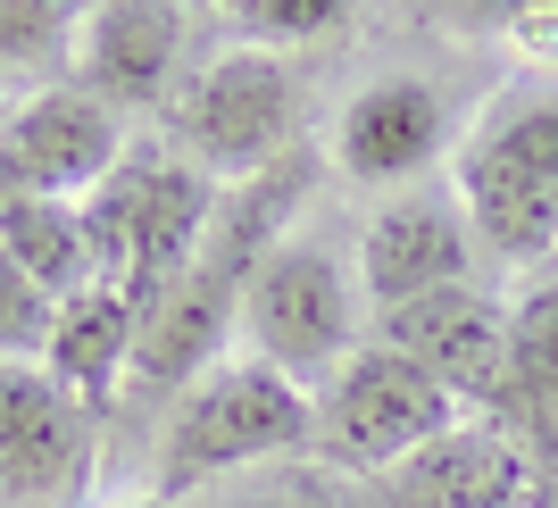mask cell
Here are the masks:
<instances>
[{"mask_svg": "<svg viewBox=\"0 0 558 508\" xmlns=\"http://www.w3.org/2000/svg\"><path fill=\"white\" fill-rule=\"evenodd\" d=\"M84 9L75 0H0V84L34 75V84H68Z\"/></svg>", "mask_w": 558, "mask_h": 508, "instance_id": "d6986e66", "label": "cell"}, {"mask_svg": "<svg viewBox=\"0 0 558 508\" xmlns=\"http://www.w3.org/2000/svg\"><path fill=\"white\" fill-rule=\"evenodd\" d=\"M375 492L384 508H534V459L500 416H459Z\"/></svg>", "mask_w": 558, "mask_h": 508, "instance_id": "5bb4252c", "label": "cell"}, {"mask_svg": "<svg viewBox=\"0 0 558 508\" xmlns=\"http://www.w3.org/2000/svg\"><path fill=\"white\" fill-rule=\"evenodd\" d=\"M117 508H167V500H159V492H142V500H117Z\"/></svg>", "mask_w": 558, "mask_h": 508, "instance_id": "603a6c76", "label": "cell"}, {"mask_svg": "<svg viewBox=\"0 0 558 508\" xmlns=\"http://www.w3.org/2000/svg\"><path fill=\"white\" fill-rule=\"evenodd\" d=\"M466 226L509 267H542L558 251V93H517L475 117L450 167Z\"/></svg>", "mask_w": 558, "mask_h": 508, "instance_id": "277c9868", "label": "cell"}, {"mask_svg": "<svg viewBox=\"0 0 558 508\" xmlns=\"http://www.w3.org/2000/svg\"><path fill=\"white\" fill-rule=\"evenodd\" d=\"M50 317H59V301L0 251V359H43L50 350Z\"/></svg>", "mask_w": 558, "mask_h": 508, "instance_id": "44dd1931", "label": "cell"}, {"mask_svg": "<svg viewBox=\"0 0 558 508\" xmlns=\"http://www.w3.org/2000/svg\"><path fill=\"white\" fill-rule=\"evenodd\" d=\"M359 25H367L359 0H233V9H217V34H226L233 50H267V59H283V50H326V43H342V34H359Z\"/></svg>", "mask_w": 558, "mask_h": 508, "instance_id": "e0dca14e", "label": "cell"}, {"mask_svg": "<svg viewBox=\"0 0 558 508\" xmlns=\"http://www.w3.org/2000/svg\"><path fill=\"white\" fill-rule=\"evenodd\" d=\"M375 342L417 359L466 416H484L492 400L509 392V301H492L475 283H450V292H425L409 309H384Z\"/></svg>", "mask_w": 558, "mask_h": 508, "instance_id": "8fae6325", "label": "cell"}, {"mask_svg": "<svg viewBox=\"0 0 558 508\" xmlns=\"http://www.w3.org/2000/svg\"><path fill=\"white\" fill-rule=\"evenodd\" d=\"M0 109H9V93H0Z\"/></svg>", "mask_w": 558, "mask_h": 508, "instance_id": "cb8c5ba5", "label": "cell"}, {"mask_svg": "<svg viewBox=\"0 0 558 508\" xmlns=\"http://www.w3.org/2000/svg\"><path fill=\"white\" fill-rule=\"evenodd\" d=\"M500 43L517 50V59H534V68H558V0H509L500 9Z\"/></svg>", "mask_w": 558, "mask_h": 508, "instance_id": "7402d4cb", "label": "cell"}, {"mask_svg": "<svg viewBox=\"0 0 558 508\" xmlns=\"http://www.w3.org/2000/svg\"><path fill=\"white\" fill-rule=\"evenodd\" d=\"M509 392L534 409L542 434H558V276L509 301Z\"/></svg>", "mask_w": 558, "mask_h": 508, "instance_id": "ac0fdd59", "label": "cell"}, {"mask_svg": "<svg viewBox=\"0 0 558 508\" xmlns=\"http://www.w3.org/2000/svg\"><path fill=\"white\" fill-rule=\"evenodd\" d=\"M167 125H175V150H184L201 176H226V184H251L267 167L292 159V68L267 59V50H217L175 84L167 100Z\"/></svg>", "mask_w": 558, "mask_h": 508, "instance_id": "52a82bcc", "label": "cell"}, {"mask_svg": "<svg viewBox=\"0 0 558 508\" xmlns=\"http://www.w3.org/2000/svg\"><path fill=\"white\" fill-rule=\"evenodd\" d=\"M0 251L17 258L50 301H75V292L100 283L84 201H0Z\"/></svg>", "mask_w": 558, "mask_h": 508, "instance_id": "2e32d148", "label": "cell"}, {"mask_svg": "<svg viewBox=\"0 0 558 508\" xmlns=\"http://www.w3.org/2000/svg\"><path fill=\"white\" fill-rule=\"evenodd\" d=\"M209 217H217V176H201L184 150L134 142V150L117 159V176L84 201L100 283H117V292L134 301V317L150 325L159 301L175 292V276L192 267Z\"/></svg>", "mask_w": 558, "mask_h": 508, "instance_id": "7a4b0ae2", "label": "cell"}, {"mask_svg": "<svg viewBox=\"0 0 558 508\" xmlns=\"http://www.w3.org/2000/svg\"><path fill=\"white\" fill-rule=\"evenodd\" d=\"M134 150L125 117L75 84H25L0 109V201H93Z\"/></svg>", "mask_w": 558, "mask_h": 508, "instance_id": "ba28073f", "label": "cell"}, {"mask_svg": "<svg viewBox=\"0 0 558 508\" xmlns=\"http://www.w3.org/2000/svg\"><path fill=\"white\" fill-rule=\"evenodd\" d=\"M134 350H142V317L134 301L117 292V283H93V292H75V301H59V317H50V350L43 367L68 384L84 409L109 416L117 384L134 375Z\"/></svg>", "mask_w": 558, "mask_h": 508, "instance_id": "9a60e30c", "label": "cell"}, {"mask_svg": "<svg viewBox=\"0 0 558 508\" xmlns=\"http://www.w3.org/2000/svg\"><path fill=\"white\" fill-rule=\"evenodd\" d=\"M301 208H308V159H283V167H267V176H251V184L217 192V217H209V233H201L192 267L175 276L159 317L142 325V350H134L142 384H159V392L175 384V392H184L192 375H209L217 359H226V334L242 325V292H251V276L267 267V251L301 226Z\"/></svg>", "mask_w": 558, "mask_h": 508, "instance_id": "6da1fadb", "label": "cell"}, {"mask_svg": "<svg viewBox=\"0 0 558 508\" xmlns=\"http://www.w3.org/2000/svg\"><path fill=\"white\" fill-rule=\"evenodd\" d=\"M308 442H317V459L359 475V484H384L392 467H409L425 442H442L459 425V400L417 367V359H400L392 342H359L342 367L317 384L308 400Z\"/></svg>", "mask_w": 558, "mask_h": 508, "instance_id": "5b68a950", "label": "cell"}, {"mask_svg": "<svg viewBox=\"0 0 558 508\" xmlns=\"http://www.w3.org/2000/svg\"><path fill=\"white\" fill-rule=\"evenodd\" d=\"M100 459V409L43 359H0V508H84Z\"/></svg>", "mask_w": 558, "mask_h": 508, "instance_id": "9c48e42d", "label": "cell"}, {"mask_svg": "<svg viewBox=\"0 0 558 508\" xmlns=\"http://www.w3.org/2000/svg\"><path fill=\"white\" fill-rule=\"evenodd\" d=\"M359 317H367V292H359V258H342L326 233H283L267 267L242 292V342L251 359H267L292 384H326L359 350Z\"/></svg>", "mask_w": 558, "mask_h": 508, "instance_id": "8992f818", "label": "cell"}, {"mask_svg": "<svg viewBox=\"0 0 558 508\" xmlns=\"http://www.w3.org/2000/svg\"><path fill=\"white\" fill-rule=\"evenodd\" d=\"M308 392L292 375H276L267 359H217L209 375H192L175 409H167L159 434V500H184V492L217 484V475H258L276 459H301L308 442Z\"/></svg>", "mask_w": 558, "mask_h": 508, "instance_id": "3957f363", "label": "cell"}, {"mask_svg": "<svg viewBox=\"0 0 558 508\" xmlns=\"http://www.w3.org/2000/svg\"><path fill=\"white\" fill-rule=\"evenodd\" d=\"M184 34H192V17L167 9V0H100V9H84L68 84L109 100L117 117L150 109V100H175V84H184L175 75L184 68Z\"/></svg>", "mask_w": 558, "mask_h": 508, "instance_id": "4fadbf2b", "label": "cell"}, {"mask_svg": "<svg viewBox=\"0 0 558 508\" xmlns=\"http://www.w3.org/2000/svg\"><path fill=\"white\" fill-rule=\"evenodd\" d=\"M450 283H475V226H466L459 192H392L359 233V292L384 317V309H409Z\"/></svg>", "mask_w": 558, "mask_h": 508, "instance_id": "30bf717a", "label": "cell"}, {"mask_svg": "<svg viewBox=\"0 0 558 508\" xmlns=\"http://www.w3.org/2000/svg\"><path fill=\"white\" fill-rule=\"evenodd\" d=\"M233 508H384V492L342 475V467H326V459H276L258 475H242Z\"/></svg>", "mask_w": 558, "mask_h": 508, "instance_id": "ffe728a7", "label": "cell"}, {"mask_svg": "<svg viewBox=\"0 0 558 508\" xmlns=\"http://www.w3.org/2000/svg\"><path fill=\"white\" fill-rule=\"evenodd\" d=\"M442 150H450V100L425 75H367L333 109V167L350 184L409 192Z\"/></svg>", "mask_w": 558, "mask_h": 508, "instance_id": "7c38bea8", "label": "cell"}]
</instances>
